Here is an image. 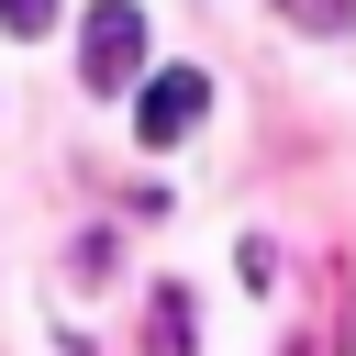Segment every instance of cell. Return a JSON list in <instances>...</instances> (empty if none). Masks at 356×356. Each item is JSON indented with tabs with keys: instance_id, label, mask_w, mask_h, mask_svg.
Instances as JSON below:
<instances>
[{
	"instance_id": "3",
	"label": "cell",
	"mask_w": 356,
	"mask_h": 356,
	"mask_svg": "<svg viewBox=\"0 0 356 356\" xmlns=\"http://www.w3.org/2000/svg\"><path fill=\"white\" fill-rule=\"evenodd\" d=\"M189 345H200V312H189V289L167 278V289L145 300V356H189Z\"/></svg>"
},
{
	"instance_id": "5",
	"label": "cell",
	"mask_w": 356,
	"mask_h": 356,
	"mask_svg": "<svg viewBox=\"0 0 356 356\" xmlns=\"http://www.w3.org/2000/svg\"><path fill=\"white\" fill-rule=\"evenodd\" d=\"M278 11H289L300 33H345V22H356V0H278Z\"/></svg>"
},
{
	"instance_id": "2",
	"label": "cell",
	"mask_w": 356,
	"mask_h": 356,
	"mask_svg": "<svg viewBox=\"0 0 356 356\" xmlns=\"http://www.w3.org/2000/svg\"><path fill=\"white\" fill-rule=\"evenodd\" d=\"M200 111H211V78H200V67H156L145 100H134V134H145V145H189Z\"/></svg>"
},
{
	"instance_id": "6",
	"label": "cell",
	"mask_w": 356,
	"mask_h": 356,
	"mask_svg": "<svg viewBox=\"0 0 356 356\" xmlns=\"http://www.w3.org/2000/svg\"><path fill=\"white\" fill-rule=\"evenodd\" d=\"M44 22H56V0H0V33H11V44H33Z\"/></svg>"
},
{
	"instance_id": "4",
	"label": "cell",
	"mask_w": 356,
	"mask_h": 356,
	"mask_svg": "<svg viewBox=\"0 0 356 356\" xmlns=\"http://www.w3.org/2000/svg\"><path fill=\"white\" fill-rule=\"evenodd\" d=\"M67 278L100 289V278H111V234H78V245H67Z\"/></svg>"
},
{
	"instance_id": "1",
	"label": "cell",
	"mask_w": 356,
	"mask_h": 356,
	"mask_svg": "<svg viewBox=\"0 0 356 356\" xmlns=\"http://www.w3.org/2000/svg\"><path fill=\"white\" fill-rule=\"evenodd\" d=\"M78 89H89V100H134V89H145V0H89Z\"/></svg>"
},
{
	"instance_id": "7",
	"label": "cell",
	"mask_w": 356,
	"mask_h": 356,
	"mask_svg": "<svg viewBox=\"0 0 356 356\" xmlns=\"http://www.w3.org/2000/svg\"><path fill=\"white\" fill-rule=\"evenodd\" d=\"M234 267H245V289H278V245H267V234H245V256H234Z\"/></svg>"
}]
</instances>
